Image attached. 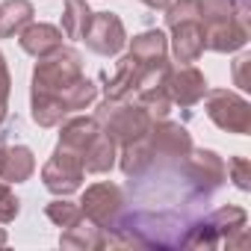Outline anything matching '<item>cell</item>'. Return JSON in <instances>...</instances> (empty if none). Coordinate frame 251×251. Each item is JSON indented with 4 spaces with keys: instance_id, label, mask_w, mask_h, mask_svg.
<instances>
[{
    "instance_id": "5b68a950",
    "label": "cell",
    "mask_w": 251,
    "mask_h": 251,
    "mask_svg": "<svg viewBox=\"0 0 251 251\" xmlns=\"http://www.w3.org/2000/svg\"><path fill=\"white\" fill-rule=\"evenodd\" d=\"M77 204H80L83 216L89 222H95L98 227H103V230H109L121 219L124 207H127V201H124V189L118 183H109V180L86 186V192H83V198Z\"/></svg>"
},
{
    "instance_id": "ac0fdd59",
    "label": "cell",
    "mask_w": 251,
    "mask_h": 251,
    "mask_svg": "<svg viewBox=\"0 0 251 251\" xmlns=\"http://www.w3.org/2000/svg\"><path fill=\"white\" fill-rule=\"evenodd\" d=\"M33 3L30 0H3L0 3V39L18 36L27 24H33Z\"/></svg>"
},
{
    "instance_id": "484cf974",
    "label": "cell",
    "mask_w": 251,
    "mask_h": 251,
    "mask_svg": "<svg viewBox=\"0 0 251 251\" xmlns=\"http://www.w3.org/2000/svg\"><path fill=\"white\" fill-rule=\"evenodd\" d=\"M225 175H227V180L239 192H248L251 189V163L245 157H230L227 166H225Z\"/></svg>"
},
{
    "instance_id": "603a6c76",
    "label": "cell",
    "mask_w": 251,
    "mask_h": 251,
    "mask_svg": "<svg viewBox=\"0 0 251 251\" xmlns=\"http://www.w3.org/2000/svg\"><path fill=\"white\" fill-rule=\"evenodd\" d=\"M136 95V100L151 112V118L157 121V118H169V112H172V98H169V92H166V83L163 86H148V89H136L133 92Z\"/></svg>"
},
{
    "instance_id": "3957f363",
    "label": "cell",
    "mask_w": 251,
    "mask_h": 251,
    "mask_svg": "<svg viewBox=\"0 0 251 251\" xmlns=\"http://www.w3.org/2000/svg\"><path fill=\"white\" fill-rule=\"evenodd\" d=\"M83 77V56L74 48H56L42 56L30 77V95H59Z\"/></svg>"
},
{
    "instance_id": "4316f807",
    "label": "cell",
    "mask_w": 251,
    "mask_h": 251,
    "mask_svg": "<svg viewBox=\"0 0 251 251\" xmlns=\"http://www.w3.org/2000/svg\"><path fill=\"white\" fill-rule=\"evenodd\" d=\"M18 213H21V201L15 198V192H12V186H9V183L0 180V225L15 222V219H18Z\"/></svg>"
},
{
    "instance_id": "9a60e30c",
    "label": "cell",
    "mask_w": 251,
    "mask_h": 251,
    "mask_svg": "<svg viewBox=\"0 0 251 251\" xmlns=\"http://www.w3.org/2000/svg\"><path fill=\"white\" fill-rule=\"evenodd\" d=\"M139 68H151L160 62H169V36L163 30H145L139 36L130 39V50H127Z\"/></svg>"
},
{
    "instance_id": "83f0119b",
    "label": "cell",
    "mask_w": 251,
    "mask_h": 251,
    "mask_svg": "<svg viewBox=\"0 0 251 251\" xmlns=\"http://www.w3.org/2000/svg\"><path fill=\"white\" fill-rule=\"evenodd\" d=\"M9 92H12V77H9L6 56L0 50V127H3L6 118H9Z\"/></svg>"
},
{
    "instance_id": "44dd1931",
    "label": "cell",
    "mask_w": 251,
    "mask_h": 251,
    "mask_svg": "<svg viewBox=\"0 0 251 251\" xmlns=\"http://www.w3.org/2000/svg\"><path fill=\"white\" fill-rule=\"evenodd\" d=\"M198 15H201V27H204V24L236 18V15H248V6L239 3V0H198Z\"/></svg>"
},
{
    "instance_id": "4dcf8cb0",
    "label": "cell",
    "mask_w": 251,
    "mask_h": 251,
    "mask_svg": "<svg viewBox=\"0 0 251 251\" xmlns=\"http://www.w3.org/2000/svg\"><path fill=\"white\" fill-rule=\"evenodd\" d=\"M6 242H9V236H6V230H3V227H0V245H6Z\"/></svg>"
},
{
    "instance_id": "9c48e42d",
    "label": "cell",
    "mask_w": 251,
    "mask_h": 251,
    "mask_svg": "<svg viewBox=\"0 0 251 251\" xmlns=\"http://www.w3.org/2000/svg\"><path fill=\"white\" fill-rule=\"evenodd\" d=\"M248 15H236L227 21H216V24H204V50L213 53H236L248 45Z\"/></svg>"
},
{
    "instance_id": "277c9868",
    "label": "cell",
    "mask_w": 251,
    "mask_h": 251,
    "mask_svg": "<svg viewBox=\"0 0 251 251\" xmlns=\"http://www.w3.org/2000/svg\"><path fill=\"white\" fill-rule=\"evenodd\" d=\"M201 100H204L207 118L216 124L219 130L233 133V136L251 133V103L239 92H230V89H207Z\"/></svg>"
},
{
    "instance_id": "2e32d148",
    "label": "cell",
    "mask_w": 251,
    "mask_h": 251,
    "mask_svg": "<svg viewBox=\"0 0 251 251\" xmlns=\"http://www.w3.org/2000/svg\"><path fill=\"white\" fill-rule=\"evenodd\" d=\"M59 245L62 248H77V251H98V248H106V233H103V227H98L95 222L80 216L74 225L62 227Z\"/></svg>"
},
{
    "instance_id": "8fae6325",
    "label": "cell",
    "mask_w": 251,
    "mask_h": 251,
    "mask_svg": "<svg viewBox=\"0 0 251 251\" xmlns=\"http://www.w3.org/2000/svg\"><path fill=\"white\" fill-rule=\"evenodd\" d=\"M183 166H186V175H189L204 192H210V195H213L216 189H222L225 180H227V175H225V160H222L213 148H192V151L186 154Z\"/></svg>"
},
{
    "instance_id": "7402d4cb",
    "label": "cell",
    "mask_w": 251,
    "mask_h": 251,
    "mask_svg": "<svg viewBox=\"0 0 251 251\" xmlns=\"http://www.w3.org/2000/svg\"><path fill=\"white\" fill-rule=\"evenodd\" d=\"M59 98H62V103H65V109H68V115H71V112H77V109H86V106L98 98V83L89 80V77H80V80L71 83L65 92H59Z\"/></svg>"
},
{
    "instance_id": "f546056e",
    "label": "cell",
    "mask_w": 251,
    "mask_h": 251,
    "mask_svg": "<svg viewBox=\"0 0 251 251\" xmlns=\"http://www.w3.org/2000/svg\"><path fill=\"white\" fill-rule=\"evenodd\" d=\"M142 3H145L148 9H157V12H160V9H166V6L172 3V0H142Z\"/></svg>"
},
{
    "instance_id": "7a4b0ae2",
    "label": "cell",
    "mask_w": 251,
    "mask_h": 251,
    "mask_svg": "<svg viewBox=\"0 0 251 251\" xmlns=\"http://www.w3.org/2000/svg\"><path fill=\"white\" fill-rule=\"evenodd\" d=\"M95 118L100 124V130L115 139L118 148L142 139L151 130V124H154L151 112L133 98H103L98 112H95Z\"/></svg>"
},
{
    "instance_id": "30bf717a",
    "label": "cell",
    "mask_w": 251,
    "mask_h": 251,
    "mask_svg": "<svg viewBox=\"0 0 251 251\" xmlns=\"http://www.w3.org/2000/svg\"><path fill=\"white\" fill-rule=\"evenodd\" d=\"M166 92H169L172 103H177L180 109H189V106L201 103V98L207 92V77L195 65L169 68V74H166Z\"/></svg>"
},
{
    "instance_id": "7c38bea8",
    "label": "cell",
    "mask_w": 251,
    "mask_h": 251,
    "mask_svg": "<svg viewBox=\"0 0 251 251\" xmlns=\"http://www.w3.org/2000/svg\"><path fill=\"white\" fill-rule=\"evenodd\" d=\"M18 45L24 53H30L33 59H42L48 53H53L56 48H62V30L56 24H45V21H33L18 33Z\"/></svg>"
},
{
    "instance_id": "cb8c5ba5",
    "label": "cell",
    "mask_w": 251,
    "mask_h": 251,
    "mask_svg": "<svg viewBox=\"0 0 251 251\" xmlns=\"http://www.w3.org/2000/svg\"><path fill=\"white\" fill-rule=\"evenodd\" d=\"M45 216H48L56 227H68V225H74V222L83 216V210H80V204L68 201V195H56V201H50V204L45 207Z\"/></svg>"
},
{
    "instance_id": "d4e9b609",
    "label": "cell",
    "mask_w": 251,
    "mask_h": 251,
    "mask_svg": "<svg viewBox=\"0 0 251 251\" xmlns=\"http://www.w3.org/2000/svg\"><path fill=\"white\" fill-rule=\"evenodd\" d=\"M166 12V27H177L183 21H201L198 15V0H172V3L163 9Z\"/></svg>"
},
{
    "instance_id": "52a82bcc",
    "label": "cell",
    "mask_w": 251,
    "mask_h": 251,
    "mask_svg": "<svg viewBox=\"0 0 251 251\" xmlns=\"http://www.w3.org/2000/svg\"><path fill=\"white\" fill-rule=\"evenodd\" d=\"M148 145L154 151V163H180L195 148L189 130L183 127V124H177V121H169V118H157L151 124Z\"/></svg>"
},
{
    "instance_id": "d6986e66",
    "label": "cell",
    "mask_w": 251,
    "mask_h": 251,
    "mask_svg": "<svg viewBox=\"0 0 251 251\" xmlns=\"http://www.w3.org/2000/svg\"><path fill=\"white\" fill-rule=\"evenodd\" d=\"M139 62L127 53V56H121L118 62H115V74L106 80V86H103V95L106 98H130L133 95V89H136V80H139Z\"/></svg>"
},
{
    "instance_id": "6da1fadb",
    "label": "cell",
    "mask_w": 251,
    "mask_h": 251,
    "mask_svg": "<svg viewBox=\"0 0 251 251\" xmlns=\"http://www.w3.org/2000/svg\"><path fill=\"white\" fill-rule=\"evenodd\" d=\"M245 225L248 213L236 204L219 207L189 227L183 248H242L245 245Z\"/></svg>"
},
{
    "instance_id": "4fadbf2b",
    "label": "cell",
    "mask_w": 251,
    "mask_h": 251,
    "mask_svg": "<svg viewBox=\"0 0 251 251\" xmlns=\"http://www.w3.org/2000/svg\"><path fill=\"white\" fill-rule=\"evenodd\" d=\"M169 50H172L175 62H180V65L198 62V56L204 53V27H201V21H183V24L172 27Z\"/></svg>"
},
{
    "instance_id": "ba28073f",
    "label": "cell",
    "mask_w": 251,
    "mask_h": 251,
    "mask_svg": "<svg viewBox=\"0 0 251 251\" xmlns=\"http://www.w3.org/2000/svg\"><path fill=\"white\" fill-rule=\"evenodd\" d=\"M83 42L98 56H118L127 45V30H124V21L115 12H92Z\"/></svg>"
},
{
    "instance_id": "f1b7e54d",
    "label": "cell",
    "mask_w": 251,
    "mask_h": 251,
    "mask_svg": "<svg viewBox=\"0 0 251 251\" xmlns=\"http://www.w3.org/2000/svg\"><path fill=\"white\" fill-rule=\"evenodd\" d=\"M248 68H251V53H239V56L233 59V86H239V89H251Z\"/></svg>"
},
{
    "instance_id": "e0dca14e",
    "label": "cell",
    "mask_w": 251,
    "mask_h": 251,
    "mask_svg": "<svg viewBox=\"0 0 251 251\" xmlns=\"http://www.w3.org/2000/svg\"><path fill=\"white\" fill-rule=\"evenodd\" d=\"M115 163H118V145H115V139L109 133L100 130L86 145V151H83V172H89V175H106Z\"/></svg>"
},
{
    "instance_id": "8992f818",
    "label": "cell",
    "mask_w": 251,
    "mask_h": 251,
    "mask_svg": "<svg viewBox=\"0 0 251 251\" xmlns=\"http://www.w3.org/2000/svg\"><path fill=\"white\" fill-rule=\"evenodd\" d=\"M83 175H86L83 172V157L74 154V151H68V148H62V145H56L53 154H50V160L42 166V183L53 195H71V192H77L83 186Z\"/></svg>"
},
{
    "instance_id": "5bb4252c",
    "label": "cell",
    "mask_w": 251,
    "mask_h": 251,
    "mask_svg": "<svg viewBox=\"0 0 251 251\" xmlns=\"http://www.w3.org/2000/svg\"><path fill=\"white\" fill-rule=\"evenodd\" d=\"M98 133H100V124H98L95 115H71V118H65L59 124V142L56 145H62V148H68V151H74V154L83 157L86 145Z\"/></svg>"
},
{
    "instance_id": "ffe728a7",
    "label": "cell",
    "mask_w": 251,
    "mask_h": 251,
    "mask_svg": "<svg viewBox=\"0 0 251 251\" xmlns=\"http://www.w3.org/2000/svg\"><path fill=\"white\" fill-rule=\"evenodd\" d=\"M92 21V9L86 0H65V9H62V33L71 42H83L86 30Z\"/></svg>"
}]
</instances>
